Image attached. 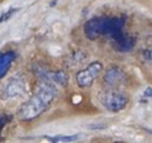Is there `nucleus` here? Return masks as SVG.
<instances>
[{
  "instance_id": "obj_1",
  "label": "nucleus",
  "mask_w": 152,
  "mask_h": 143,
  "mask_svg": "<svg viewBox=\"0 0 152 143\" xmlns=\"http://www.w3.org/2000/svg\"><path fill=\"white\" fill-rule=\"evenodd\" d=\"M56 94L57 90L54 88V83L47 79H42V82L37 84L31 97L18 109V118L23 122H29L38 118L50 107Z\"/></svg>"
},
{
  "instance_id": "obj_2",
  "label": "nucleus",
  "mask_w": 152,
  "mask_h": 143,
  "mask_svg": "<svg viewBox=\"0 0 152 143\" xmlns=\"http://www.w3.org/2000/svg\"><path fill=\"white\" fill-rule=\"evenodd\" d=\"M123 20L121 18H93L84 24V34L91 40L98 39L101 35H113L121 31Z\"/></svg>"
},
{
  "instance_id": "obj_3",
  "label": "nucleus",
  "mask_w": 152,
  "mask_h": 143,
  "mask_svg": "<svg viewBox=\"0 0 152 143\" xmlns=\"http://www.w3.org/2000/svg\"><path fill=\"white\" fill-rule=\"evenodd\" d=\"M26 92V79L24 75L15 74L5 82L0 88V98L3 101H9L23 96Z\"/></svg>"
},
{
  "instance_id": "obj_4",
  "label": "nucleus",
  "mask_w": 152,
  "mask_h": 143,
  "mask_svg": "<svg viewBox=\"0 0 152 143\" xmlns=\"http://www.w3.org/2000/svg\"><path fill=\"white\" fill-rule=\"evenodd\" d=\"M101 103L110 112H119L128 104V97L122 92L108 90L101 96Z\"/></svg>"
},
{
  "instance_id": "obj_5",
  "label": "nucleus",
  "mask_w": 152,
  "mask_h": 143,
  "mask_svg": "<svg viewBox=\"0 0 152 143\" xmlns=\"http://www.w3.org/2000/svg\"><path fill=\"white\" fill-rule=\"evenodd\" d=\"M103 69V65L99 62H93L91 63L88 67L79 70L77 74H75V80L79 87L82 88H88L93 84V82L98 78L101 72Z\"/></svg>"
},
{
  "instance_id": "obj_6",
  "label": "nucleus",
  "mask_w": 152,
  "mask_h": 143,
  "mask_svg": "<svg viewBox=\"0 0 152 143\" xmlns=\"http://www.w3.org/2000/svg\"><path fill=\"white\" fill-rule=\"evenodd\" d=\"M126 80H127L126 73H124V72L119 67H116V65L111 67L104 74V83L108 87H111V88L119 87L121 84H123Z\"/></svg>"
},
{
  "instance_id": "obj_7",
  "label": "nucleus",
  "mask_w": 152,
  "mask_h": 143,
  "mask_svg": "<svg viewBox=\"0 0 152 143\" xmlns=\"http://www.w3.org/2000/svg\"><path fill=\"white\" fill-rule=\"evenodd\" d=\"M113 48L118 52H129L134 45V38L129 36L121 30L116 34L111 35Z\"/></svg>"
},
{
  "instance_id": "obj_8",
  "label": "nucleus",
  "mask_w": 152,
  "mask_h": 143,
  "mask_svg": "<svg viewBox=\"0 0 152 143\" xmlns=\"http://www.w3.org/2000/svg\"><path fill=\"white\" fill-rule=\"evenodd\" d=\"M42 79H47L52 82L54 84H59V85H63L66 87L68 84V74L64 73L62 70H58V72H48V73L43 74V78Z\"/></svg>"
},
{
  "instance_id": "obj_9",
  "label": "nucleus",
  "mask_w": 152,
  "mask_h": 143,
  "mask_svg": "<svg viewBox=\"0 0 152 143\" xmlns=\"http://www.w3.org/2000/svg\"><path fill=\"white\" fill-rule=\"evenodd\" d=\"M79 138V136H69V137H57V138H50L52 141L57 142V141H62V142H72V141H77Z\"/></svg>"
},
{
  "instance_id": "obj_10",
  "label": "nucleus",
  "mask_w": 152,
  "mask_h": 143,
  "mask_svg": "<svg viewBox=\"0 0 152 143\" xmlns=\"http://www.w3.org/2000/svg\"><path fill=\"white\" fill-rule=\"evenodd\" d=\"M142 53H143V58H145V60H147V62L152 63V45L148 47L147 49H145Z\"/></svg>"
},
{
  "instance_id": "obj_11",
  "label": "nucleus",
  "mask_w": 152,
  "mask_h": 143,
  "mask_svg": "<svg viewBox=\"0 0 152 143\" xmlns=\"http://www.w3.org/2000/svg\"><path fill=\"white\" fill-rule=\"evenodd\" d=\"M107 127V124H91V125H88V128L89 129H97V128H98V129H102V128H106Z\"/></svg>"
},
{
  "instance_id": "obj_12",
  "label": "nucleus",
  "mask_w": 152,
  "mask_h": 143,
  "mask_svg": "<svg viewBox=\"0 0 152 143\" xmlns=\"http://www.w3.org/2000/svg\"><path fill=\"white\" fill-rule=\"evenodd\" d=\"M143 97H147V98H152V88H147L143 93Z\"/></svg>"
},
{
  "instance_id": "obj_13",
  "label": "nucleus",
  "mask_w": 152,
  "mask_h": 143,
  "mask_svg": "<svg viewBox=\"0 0 152 143\" xmlns=\"http://www.w3.org/2000/svg\"><path fill=\"white\" fill-rule=\"evenodd\" d=\"M0 1H1V0H0Z\"/></svg>"
}]
</instances>
